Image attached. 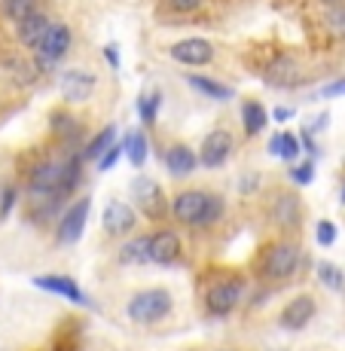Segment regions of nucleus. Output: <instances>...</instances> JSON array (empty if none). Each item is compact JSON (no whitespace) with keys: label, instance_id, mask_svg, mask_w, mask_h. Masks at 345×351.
Returning <instances> with one entry per match:
<instances>
[{"label":"nucleus","instance_id":"obj_19","mask_svg":"<svg viewBox=\"0 0 345 351\" xmlns=\"http://www.w3.org/2000/svg\"><path fill=\"white\" fill-rule=\"evenodd\" d=\"M300 199H296V193H278L275 195V205H272V220L284 229L296 226L300 223Z\"/></svg>","mask_w":345,"mask_h":351},{"label":"nucleus","instance_id":"obj_44","mask_svg":"<svg viewBox=\"0 0 345 351\" xmlns=\"http://www.w3.org/2000/svg\"><path fill=\"white\" fill-rule=\"evenodd\" d=\"M0 3H3V0H0Z\"/></svg>","mask_w":345,"mask_h":351},{"label":"nucleus","instance_id":"obj_9","mask_svg":"<svg viewBox=\"0 0 345 351\" xmlns=\"http://www.w3.org/2000/svg\"><path fill=\"white\" fill-rule=\"evenodd\" d=\"M168 52H171L174 62H180L187 67H202V64L214 62V46H211V40H205V37L178 40V43H174Z\"/></svg>","mask_w":345,"mask_h":351},{"label":"nucleus","instance_id":"obj_20","mask_svg":"<svg viewBox=\"0 0 345 351\" xmlns=\"http://www.w3.org/2000/svg\"><path fill=\"white\" fill-rule=\"evenodd\" d=\"M187 86L195 92H202V95L211 98V101H233L235 98V92L229 89L226 83H217V80L202 77V73H187Z\"/></svg>","mask_w":345,"mask_h":351},{"label":"nucleus","instance_id":"obj_42","mask_svg":"<svg viewBox=\"0 0 345 351\" xmlns=\"http://www.w3.org/2000/svg\"><path fill=\"white\" fill-rule=\"evenodd\" d=\"M342 205H345V186H342Z\"/></svg>","mask_w":345,"mask_h":351},{"label":"nucleus","instance_id":"obj_31","mask_svg":"<svg viewBox=\"0 0 345 351\" xmlns=\"http://www.w3.org/2000/svg\"><path fill=\"white\" fill-rule=\"evenodd\" d=\"M287 174H290V180H294L296 186H309V184H312V180H315V162L309 159V162H300V165H296V162H294Z\"/></svg>","mask_w":345,"mask_h":351},{"label":"nucleus","instance_id":"obj_34","mask_svg":"<svg viewBox=\"0 0 345 351\" xmlns=\"http://www.w3.org/2000/svg\"><path fill=\"white\" fill-rule=\"evenodd\" d=\"M220 214H223V199H220V195H214V193H211V202H208V211H205V223H202V226L217 223Z\"/></svg>","mask_w":345,"mask_h":351},{"label":"nucleus","instance_id":"obj_27","mask_svg":"<svg viewBox=\"0 0 345 351\" xmlns=\"http://www.w3.org/2000/svg\"><path fill=\"white\" fill-rule=\"evenodd\" d=\"M318 281H321L324 287H330V290H345V275L336 269V263H330V260H318Z\"/></svg>","mask_w":345,"mask_h":351},{"label":"nucleus","instance_id":"obj_18","mask_svg":"<svg viewBox=\"0 0 345 351\" xmlns=\"http://www.w3.org/2000/svg\"><path fill=\"white\" fill-rule=\"evenodd\" d=\"M199 165H202L199 156H195L187 144H171L165 150V168L171 178H187V174H193Z\"/></svg>","mask_w":345,"mask_h":351},{"label":"nucleus","instance_id":"obj_17","mask_svg":"<svg viewBox=\"0 0 345 351\" xmlns=\"http://www.w3.org/2000/svg\"><path fill=\"white\" fill-rule=\"evenodd\" d=\"M315 312H318V306H315V300L312 296H294V300L284 306V312H281V327L284 330H302L309 321L315 318Z\"/></svg>","mask_w":345,"mask_h":351},{"label":"nucleus","instance_id":"obj_11","mask_svg":"<svg viewBox=\"0 0 345 351\" xmlns=\"http://www.w3.org/2000/svg\"><path fill=\"white\" fill-rule=\"evenodd\" d=\"M62 98L67 104H83L95 95V77L89 71H80V67H71V71L62 73Z\"/></svg>","mask_w":345,"mask_h":351},{"label":"nucleus","instance_id":"obj_4","mask_svg":"<svg viewBox=\"0 0 345 351\" xmlns=\"http://www.w3.org/2000/svg\"><path fill=\"white\" fill-rule=\"evenodd\" d=\"M208 202H211V193L208 190H180L171 199V214L187 226H202L205 223Z\"/></svg>","mask_w":345,"mask_h":351},{"label":"nucleus","instance_id":"obj_25","mask_svg":"<svg viewBox=\"0 0 345 351\" xmlns=\"http://www.w3.org/2000/svg\"><path fill=\"white\" fill-rule=\"evenodd\" d=\"M147 245H150V239H147V235L128 239L123 245V251H119V263H126V266H141V263H147V260H150Z\"/></svg>","mask_w":345,"mask_h":351},{"label":"nucleus","instance_id":"obj_26","mask_svg":"<svg viewBox=\"0 0 345 351\" xmlns=\"http://www.w3.org/2000/svg\"><path fill=\"white\" fill-rule=\"evenodd\" d=\"M0 12H3L12 25H19L22 19H28L31 12H37V0H3Z\"/></svg>","mask_w":345,"mask_h":351},{"label":"nucleus","instance_id":"obj_38","mask_svg":"<svg viewBox=\"0 0 345 351\" xmlns=\"http://www.w3.org/2000/svg\"><path fill=\"white\" fill-rule=\"evenodd\" d=\"M104 58H107V64H110L113 71H119V56H117V46H107V49H104Z\"/></svg>","mask_w":345,"mask_h":351},{"label":"nucleus","instance_id":"obj_15","mask_svg":"<svg viewBox=\"0 0 345 351\" xmlns=\"http://www.w3.org/2000/svg\"><path fill=\"white\" fill-rule=\"evenodd\" d=\"M34 287L46 290V293L64 296V300H71L73 306H89V300H86V293L80 290V285L73 278H64V275H37V278H34Z\"/></svg>","mask_w":345,"mask_h":351},{"label":"nucleus","instance_id":"obj_3","mask_svg":"<svg viewBox=\"0 0 345 351\" xmlns=\"http://www.w3.org/2000/svg\"><path fill=\"white\" fill-rule=\"evenodd\" d=\"M296 266H300V247L294 241H278L263 256V278L284 281L296 272Z\"/></svg>","mask_w":345,"mask_h":351},{"label":"nucleus","instance_id":"obj_36","mask_svg":"<svg viewBox=\"0 0 345 351\" xmlns=\"http://www.w3.org/2000/svg\"><path fill=\"white\" fill-rule=\"evenodd\" d=\"M16 186H3V199H0V217H6V214L12 211V205H16Z\"/></svg>","mask_w":345,"mask_h":351},{"label":"nucleus","instance_id":"obj_16","mask_svg":"<svg viewBox=\"0 0 345 351\" xmlns=\"http://www.w3.org/2000/svg\"><path fill=\"white\" fill-rule=\"evenodd\" d=\"M132 195L141 205V211H147L150 217H162V211H165V199H162V190H159L156 180H150V178L132 180Z\"/></svg>","mask_w":345,"mask_h":351},{"label":"nucleus","instance_id":"obj_30","mask_svg":"<svg viewBox=\"0 0 345 351\" xmlns=\"http://www.w3.org/2000/svg\"><path fill=\"white\" fill-rule=\"evenodd\" d=\"M302 150V138L294 132H281V159L284 162H296Z\"/></svg>","mask_w":345,"mask_h":351},{"label":"nucleus","instance_id":"obj_12","mask_svg":"<svg viewBox=\"0 0 345 351\" xmlns=\"http://www.w3.org/2000/svg\"><path fill=\"white\" fill-rule=\"evenodd\" d=\"M266 83L281 86V89H294V86L306 83V71L294 56H278L266 71Z\"/></svg>","mask_w":345,"mask_h":351},{"label":"nucleus","instance_id":"obj_40","mask_svg":"<svg viewBox=\"0 0 345 351\" xmlns=\"http://www.w3.org/2000/svg\"><path fill=\"white\" fill-rule=\"evenodd\" d=\"M290 117H294V110H290V107H275V110H272V119H278V123H287Z\"/></svg>","mask_w":345,"mask_h":351},{"label":"nucleus","instance_id":"obj_24","mask_svg":"<svg viewBox=\"0 0 345 351\" xmlns=\"http://www.w3.org/2000/svg\"><path fill=\"white\" fill-rule=\"evenodd\" d=\"M49 128H52V134H56V138H64V141H73V138H80V134H83V125H80L77 119H73L71 113H64V110H52Z\"/></svg>","mask_w":345,"mask_h":351},{"label":"nucleus","instance_id":"obj_41","mask_svg":"<svg viewBox=\"0 0 345 351\" xmlns=\"http://www.w3.org/2000/svg\"><path fill=\"white\" fill-rule=\"evenodd\" d=\"M327 3H330V6H336V3H342V0H327Z\"/></svg>","mask_w":345,"mask_h":351},{"label":"nucleus","instance_id":"obj_21","mask_svg":"<svg viewBox=\"0 0 345 351\" xmlns=\"http://www.w3.org/2000/svg\"><path fill=\"white\" fill-rule=\"evenodd\" d=\"M266 123H269V113H266V107H263L260 101H254V98L241 101V125H245V134L257 138V134L266 128Z\"/></svg>","mask_w":345,"mask_h":351},{"label":"nucleus","instance_id":"obj_33","mask_svg":"<svg viewBox=\"0 0 345 351\" xmlns=\"http://www.w3.org/2000/svg\"><path fill=\"white\" fill-rule=\"evenodd\" d=\"M315 235H318V245H324V247H330L336 241V226L330 223V220H318V226H315Z\"/></svg>","mask_w":345,"mask_h":351},{"label":"nucleus","instance_id":"obj_6","mask_svg":"<svg viewBox=\"0 0 345 351\" xmlns=\"http://www.w3.org/2000/svg\"><path fill=\"white\" fill-rule=\"evenodd\" d=\"M64 174L67 165L64 162H40V165L31 168V178H28V193H71L64 186Z\"/></svg>","mask_w":345,"mask_h":351},{"label":"nucleus","instance_id":"obj_2","mask_svg":"<svg viewBox=\"0 0 345 351\" xmlns=\"http://www.w3.org/2000/svg\"><path fill=\"white\" fill-rule=\"evenodd\" d=\"M73 46V34L64 22H52V28L46 31L43 43L34 49V64H37L40 73H52L58 67V62L71 52Z\"/></svg>","mask_w":345,"mask_h":351},{"label":"nucleus","instance_id":"obj_37","mask_svg":"<svg viewBox=\"0 0 345 351\" xmlns=\"http://www.w3.org/2000/svg\"><path fill=\"white\" fill-rule=\"evenodd\" d=\"M202 3H205V0H168L171 12H195Z\"/></svg>","mask_w":345,"mask_h":351},{"label":"nucleus","instance_id":"obj_22","mask_svg":"<svg viewBox=\"0 0 345 351\" xmlns=\"http://www.w3.org/2000/svg\"><path fill=\"white\" fill-rule=\"evenodd\" d=\"M123 150H126V159L132 162L134 168H141L150 156V144H147V134L141 128H132L126 132V141H123Z\"/></svg>","mask_w":345,"mask_h":351},{"label":"nucleus","instance_id":"obj_13","mask_svg":"<svg viewBox=\"0 0 345 351\" xmlns=\"http://www.w3.org/2000/svg\"><path fill=\"white\" fill-rule=\"evenodd\" d=\"M147 254H150V263H156V266H171L180 256V235L174 229H159L156 235H150Z\"/></svg>","mask_w":345,"mask_h":351},{"label":"nucleus","instance_id":"obj_43","mask_svg":"<svg viewBox=\"0 0 345 351\" xmlns=\"http://www.w3.org/2000/svg\"><path fill=\"white\" fill-rule=\"evenodd\" d=\"M220 351H233V348H220Z\"/></svg>","mask_w":345,"mask_h":351},{"label":"nucleus","instance_id":"obj_28","mask_svg":"<svg viewBox=\"0 0 345 351\" xmlns=\"http://www.w3.org/2000/svg\"><path fill=\"white\" fill-rule=\"evenodd\" d=\"M159 104H162V95L159 92H147V95L138 98V117L144 125H153L159 117Z\"/></svg>","mask_w":345,"mask_h":351},{"label":"nucleus","instance_id":"obj_10","mask_svg":"<svg viewBox=\"0 0 345 351\" xmlns=\"http://www.w3.org/2000/svg\"><path fill=\"white\" fill-rule=\"evenodd\" d=\"M229 153H233V134H229L226 128H214V132H208L205 141H202L199 162H202V168H220L223 162L229 159Z\"/></svg>","mask_w":345,"mask_h":351},{"label":"nucleus","instance_id":"obj_39","mask_svg":"<svg viewBox=\"0 0 345 351\" xmlns=\"http://www.w3.org/2000/svg\"><path fill=\"white\" fill-rule=\"evenodd\" d=\"M269 156H281V132L269 138Z\"/></svg>","mask_w":345,"mask_h":351},{"label":"nucleus","instance_id":"obj_23","mask_svg":"<svg viewBox=\"0 0 345 351\" xmlns=\"http://www.w3.org/2000/svg\"><path fill=\"white\" fill-rule=\"evenodd\" d=\"M117 144V125H104L98 134L86 144V150H83V159H92V162H98L101 156H104L110 147Z\"/></svg>","mask_w":345,"mask_h":351},{"label":"nucleus","instance_id":"obj_7","mask_svg":"<svg viewBox=\"0 0 345 351\" xmlns=\"http://www.w3.org/2000/svg\"><path fill=\"white\" fill-rule=\"evenodd\" d=\"M101 223H104L107 235H113V239H126V235L134 232V226H138V214H134V208L126 205L123 199H110L104 205Z\"/></svg>","mask_w":345,"mask_h":351},{"label":"nucleus","instance_id":"obj_32","mask_svg":"<svg viewBox=\"0 0 345 351\" xmlns=\"http://www.w3.org/2000/svg\"><path fill=\"white\" fill-rule=\"evenodd\" d=\"M123 153H126V150H123V141H117V144H113L110 150H107L104 156L98 159V171H110V168L119 162V156H123Z\"/></svg>","mask_w":345,"mask_h":351},{"label":"nucleus","instance_id":"obj_8","mask_svg":"<svg viewBox=\"0 0 345 351\" xmlns=\"http://www.w3.org/2000/svg\"><path fill=\"white\" fill-rule=\"evenodd\" d=\"M239 300H241V278H220L205 293V306L211 315H229L239 306Z\"/></svg>","mask_w":345,"mask_h":351},{"label":"nucleus","instance_id":"obj_5","mask_svg":"<svg viewBox=\"0 0 345 351\" xmlns=\"http://www.w3.org/2000/svg\"><path fill=\"white\" fill-rule=\"evenodd\" d=\"M89 211H92V199H89V195L77 199L71 208H67L62 223H58V229H56V241H58V245L67 247V245H77V241L83 239V229H86V220H89Z\"/></svg>","mask_w":345,"mask_h":351},{"label":"nucleus","instance_id":"obj_14","mask_svg":"<svg viewBox=\"0 0 345 351\" xmlns=\"http://www.w3.org/2000/svg\"><path fill=\"white\" fill-rule=\"evenodd\" d=\"M49 28H52V19L46 16L43 10H37V12H31L28 19H22V22L16 25V40L25 46V49H37V46L43 43V37H46Z\"/></svg>","mask_w":345,"mask_h":351},{"label":"nucleus","instance_id":"obj_35","mask_svg":"<svg viewBox=\"0 0 345 351\" xmlns=\"http://www.w3.org/2000/svg\"><path fill=\"white\" fill-rule=\"evenodd\" d=\"M321 98H340L345 95V77L340 80H333V83H327V86H321V92H318Z\"/></svg>","mask_w":345,"mask_h":351},{"label":"nucleus","instance_id":"obj_1","mask_svg":"<svg viewBox=\"0 0 345 351\" xmlns=\"http://www.w3.org/2000/svg\"><path fill=\"white\" fill-rule=\"evenodd\" d=\"M171 312H174V300L165 287L141 290V293H134L126 306L128 321H134V324H159Z\"/></svg>","mask_w":345,"mask_h":351},{"label":"nucleus","instance_id":"obj_29","mask_svg":"<svg viewBox=\"0 0 345 351\" xmlns=\"http://www.w3.org/2000/svg\"><path fill=\"white\" fill-rule=\"evenodd\" d=\"M324 25H327L330 37L345 40V6H342V3L330 6V10H327V16H324Z\"/></svg>","mask_w":345,"mask_h":351}]
</instances>
